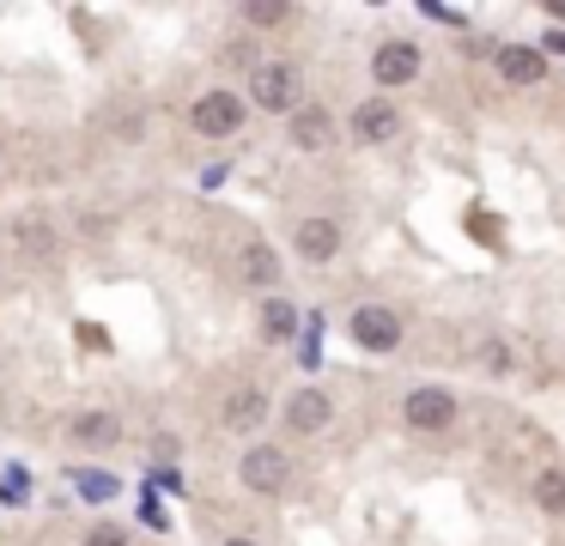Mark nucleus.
<instances>
[{
    "label": "nucleus",
    "mask_w": 565,
    "mask_h": 546,
    "mask_svg": "<svg viewBox=\"0 0 565 546\" xmlns=\"http://www.w3.org/2000/svg\"><path fill=\"white\" fill-rule=\"evenodd\" d=\"M250 98L262 110H274V116L298 110V67H292V61H262L250 73Z\"/></svg>",
    "instance_id": "nucleus-1"
},
{
    "label": "nucleus",
    "mask_w": 565,
    "mask_h": 546,
    "mask_svg": "<svg viewBox=\"0 0 565 546\" xmlns=\"http://www.w3.org/2000/svg\"><path fill=\"white\" fill-rule=\"evenodd\" d=\"M353 340L365 352H395L402 346V316H395L389 304H359L353 310Z\"/></svg>",
    "instance_id": "nucleus-2"
},
{
    "label": "nucleus",
    "mask_w": 565,
    "mask_h": 546,
    "mask_svg": "<svg viewBox=\"0 0 565 546\" xmlns=\"http://www.w3.org/2000/svg\"><path fill=\"white\" fill-rule=\"evenodd\" d=\"M402 419H408L414 431H450V425H456V395L438 389V383H426V389H414V395H408Z\"/></svg>",
    "instance_id": "nucleus-3"
},
{
    "label": "nucleus",
    "mask_w": 565,
    "mask_h": 546,
    "mask_svg": "<svg viewBox=\"0 0 565 546\" xmlns=\"http://www.w3.org/2000/svg\"><path fill=\"white\" fill-rule=\"evenodd\" d=\"M237 480L250 486V492H280V486L292 480L286 450H274V443H256V450L244 455V468H237Z\"/></svg>",
    "instance_id": "nucleus-4"
},
{
    "label": "nucleus",
    "mask_w": 565,
    "mask_h": 546,
    "mask_svg": "<svg viewBox=\"0 0 565 546\" xmlns=\"http://www.w3.org/2000/svg\"><path fill=\"white\" fill-rule=\"evenodd\" d=\"M244 128V98L237 91H207L195 104V134H207V140H225V134Z\"/></svg>",
    "instance_id": "nucleus-5"
},
{
    "label": "nucleus",
    "mask_w": 565,
    "mask_h": 546,
    "mask_svg": "<svg viewBox=\"0 0 565 546\" xmlns=\"http://www.w3.org/2000/svg\"><path fill=\"white\" fill-rule=\"evenodd\" d=\"M395 134H402V110H395L389 98H371V104L353 110V140L383 146V140H395Z\"/></svg>",
    "instance_id": "nucleus-6"
},
{
    "label": "nucleus",
    "mask_w": 565,
    "mask_h": 546,
    "mask_svg": "<svg viewBox=\"0 0 565 546\" xmlns=\"http://www.w3.org/2000/svg\"><path fill=\"white\" fill-rule=\"evenodd\" d=\"M371 73H377V86H414V73H420V43H383V49L371 55Z\"/></svg>",
    "instance_id": "nucleus-7"
},
{
    "label": "nucleus",
    "mask_w": 565,
    "mask_h": 546,
    "mask_svg": "<svg viewBox=\"0 0 565 546\" xmlns=\"http://www.w3.org/2000/svg\"><path fill=\"white\" fill-rule=\"evenodd\" d=\"M219 419H225V431H262V419H268V395L256 389V383H244V389L225 395Z\"/></svg>",
    "instance_id": "nucleus-8"
},
{
    "label": "nucleus",
    "mask_w": 565,
    "mask_h": 546,
    "mask_svg": "<svg viewBox=\"0 0 565 546\" xmlns=\"http://www.w3.org/2000/svg\"><path fill=\"white\" fill-rule=\"evenodd\" d=\"M329 419H335V407H329V395H323V389H298V395L286 401V425L304 431V437L329 431Z\"/></svg>",
    "instance_id": "nucleus-9"
},
{
    "label": "nucleus",
    "mask_w": 565,
    "mask_h": 546,
    "mask_svg": "<svg viewBox=\"0 0 565 546\" xmlns=\"http://www.w3.org/2000/svg\"><path fill=\"white\" fill-rule=\"evenodd\" d=\"M292 249H298L304 261H335V249H341V225L335 219H304L298 231H292Z\"/></svg>",
    "instance_id": "nucleus-10"
},
{
    "label": "nucleus",
    "mask_w": 565,
    "mask_h": 546,
    "mask_svg": "<svg viewBox=\"0 0 565 546\" xmlns=\"http://www.w3.org/2000/svg\"><path fill=\"white\" fill-rule=\"evenodd\" d=\"M499 73L511 79V86H541V79H547V61H541V49H529V43H511V49H499Z\"/></svg>",
    "instance_id": "nucleus-11"
},
{
    "label": "nucleus",
    "mask_w": 565,
    "mask_h": 546,
    "mask_svg": "<svg viewBox=\"0 0 565 546\" xmlns=\"http://www.w3.org/2000/svg\"><path fill=\"white\" fill-rule=\"evenodd\" d=\"M329 134H335L329 110H292V146H298V152H323Z\"/></svg>",
    "instance_id": "nucleus-12"
},
{
    "label": "nucleus",
    "mask_w": 565,
    "mask_h": 546,
    "mask_svg": "<svg viewBox=\"0 0 565 546\" xmlns=\"http://www.w3.org/2000/svg\"><path fill=\"white\" fill-rule=\"evenodd\" d=\"M237 268H244V286H274L280 280V255L268 243H244V261H237Z\"/></svg>",
    "instance_id": "nucleus-13"
},
{
    "label": "nucleus",
    "mask_w": 565,
    "mask_h": 546,
    "mask_svg": "<svg viewBox=\"0 0 565 546\" xmlns=\"http://www.w3.org/2000/svg\"><path fill=\"white\" fill-rule=\"evenodd\" d=\"M116 437H122V425L110 413H79L74 419V443H86V450H110Z\"/></svg>",
    "instance_id": "nucleus-14"
},
{
    "label": "nucleus",
    "mask_w": 565,
    "mask_h": 546,
    "mask_svg": "<svg viewBox=\"0 0 565 546\" xmlns=\"http://www.w3.org/2000/svg\"><path fill=\"white\" fill-rule=\"evenodd\" d=\"M262 334L274 340V346H280V340H292V334H298V310H292L286 298H268L262 304Z\"/></svg>",
    "instance_id": "nucleus-15"
},
{
    "label": "nucleus",
    "mask_w": 565,
    "mask_h": 546,
    "mask_svg": "<svg viewBox=\"0 0 565 546\" xmlns=\"http://www.w3.org/2000/svg\"><path fill=\"white\" fill-rule=\"evenodd\" d=\"M535 504L547 510V516H565V468H547L535 480Z\"/></svg>",
    "instance_id": "nucleus-16"
},
{
    "label": "nucleus",
    "mask_w": 565,
    "mask_h": 546,
    "mask_svg": "<svg viewBox=\"0 0 565 546\" xmlns=\"http://www.w3.org/2000/svg\"><path fill=\"white\" fill-rule=\"evenodd\" d=\"M74 480H79V498H98V504L116 498V474H104V468H86V474H74Z\"/></svg>",
    "instance_id": "nucleus-17"
},
{
    "label": "nucleus",
    "mask_w": 565,
    "mask_h": 546,
    "mask_svg": "<svg viewBox=\"0 0 565 546\" xmlns=\"http://www.w3.org/2000/svg\"><path fill=\"white\" fill-rule=\"evenodd\" d=\"M292 13V7H286V0H250V7H244V19H250V25H280V19H286Z\"/></svg>",
    "instance_id": "nucleus-18"
},
{
    "label": "nucleus",
    "mask_w": 565,
    "mask_h": 546,
    "mask_svg": "<svg viewBox=\"0 0 565 546\" xmlns=\"http://www.w3.org/2000/svg\"><path fill=\"white\" fill-rule=\"evenodd\" d=\"M19 237H25V249H31V255H43V249H55V231H49L43 219H25V225H19Z\"/></svg>",
    "instance_id": "nucleus-19"
},
{
    "label": "nucleus",
    "mask_w": 565,
    "mask_h": 546,
    "mask_svg": "<svg viewBox=\"0 0 565 546\" xmlns=\"http://www.w3.org/2000/svg\"><path fill=\"white\" fill-rule=\"evenodd\" d=\"M86 546H128V541H122L116 528H92V534H86Z\"/></svg>",
    "instance_id": "nucleus-20"
},
{
    "label": "nucleus",
    "mask_w": 565,
    "mask_h": 546,
    "mask_svg": "<svg viewBox=\"0 0 565 546\" xmlns=\"http://www.w3.org/2000/svg\"><path fill=\"white\" fill-rule=\"evenodd\" d=\"M547 49H565V31H553V37H547Z\"/></svg>",
    "instance_id": "nucleus-21"
},
{
    "label": "nucleus",
    "mask_w": 565,
    "mask_h": 546,
    "mask_svg": "<svg viewBox=\"0 0 565 546\" xmlns=\"http://www.w3.org/2000/svg\"><path fill=\"white\" fill-rule=\"evenodd\" d=\"M225 546H256V541H225Z\"/></svg>",
    "instance_id": "nucleus-22"
}]
</instances>
